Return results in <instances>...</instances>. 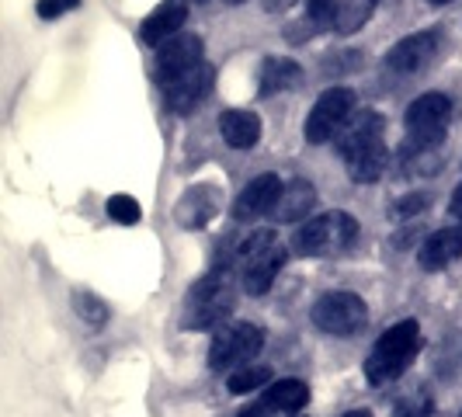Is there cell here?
Returning a JSON list of instances; mask_svg holds the SVG:
<instances>
[{
    "instance_id": "2e32d148",
    "label": "cell",
    "mask_w": 462,
    "mask_h": 417,
    "mask_svg": "<svg viewBox=\"0 0 462 417\" xmlns=\"http://www.w3.org/2000/svg\"><path fill=\"white\" fill-rule=\"evenodd\" d=\"M219 133L230 143L233 150H251L261 139V118L247 108H226L219 116Z\"/></svg>"
},
{
    "instance_id": "cb8c5ba5",
    "label": "cell",
    "mask_w": 462,
    "mask_h": 417,
    "mask_svg": "<svg viewBox=\"0 0 462 417\" xmlns=\"http://www.w3.org/2000/svg\"><path fill=\"white\" fill-rule=\"evenodd\" d=\"M73 310L88 320V327H94V330H101L105 327V320H108V306L97 300V296H91V292H77L73 296Z\"/></svg>"
},
{
    "instance_id": "ffe728a7",
    "label": "cell",
    "mask_w": 462,
    "mask_h": 417,
    "mask_svg": "<svg viewBox=\"0 0 462 417\" xmlns=\"http://www.w3.org/2000/svg\"><path fill=\"white\" fill-rule=\"evenodd\" d=\"M296 80H300V63H292V60H285V56H272V60H264V67H261V84H257V91H261V97H272V94L289 91Z\"/></svg>"
},
{
    "instance_id": "e0dca14e",
    "label": "cell",
    "mask_w": 462,
    "mask_h": 417,
    "mask_svg": "<svg viewBox=\"0 0 462 417\" xmlns=\"http://www.w3.org/2000/svg\"><path fill=\"white\" fill-rule=\"evenodd\" d=\"M313 206H317V188L310 185L306 178H296V181L285 185L272 216H275L278 223H296V219H306Z\"/></svg>"
},
{
    "instance_id": "9c48e42d",
    "label": "cell",
    "mask_w": 462,
    "mask_h": 417,
    "mask_svg": "<svg viewBox=\"0 0 462 417\" xmlns=\"http://www.w3.org/2000/svg\"><path fill=\"white\" fill-rule=\"evenodd\" d=\"M383 133H386V118L372 108H362L345 122V129L337 133V153L341 161H351L358 153H365L372 146H383Z\"/></svg>"
},
{
    "instance_id": "8fae6325",
    "label": "cell",
    "mask_w": 462,
    "mask_h": 417,
    "mask_svg": "<svg viewBox=\"0 0 462 417\" xmlns=\"http://www.w3.org/2000/svg\"><path fill=\"white\" fill-rule=\"evenodd\" d=\"M439 32H417L400 39L390 52H386V70L390 73H420L435 56H439Z\"/></svg>"
},
{
    "instance_id": "5bb4252c",
    "label": "cell",
    "mask_w": 462,
    "mask_h": 417,
    "mask_svg": "<svg viewBox=\"0 0 462 417\" xmlns=\"http://www.w3.org/2000/svg\"><path fill=\"white\" fill-rule=\"evenodd\" d=\"M456 257H462V227H445L424 236V244L417 247V264L424 272H441L448 268Z\"/></svg>"
},
{
    "instance_id": "f546056e",
    "label": "cell",
    "mask_w": 462,
    "mask_h": 417,
    "mask_svg": "<svg viewBox=\"0 0 462 417\" xmlns=\"http://www.w3.org/2000/svg\"><path fill=\"white\" fill-rule=\"evenodd\" d=\"M272 414H275L272 407H264V403H251L247 411H240L236 417H272Z\"/></svg>"
},
{
    "instance_id": "8992f818",
    "label": "cell",
    "mask_w": 462,
    "mask_h": 417,
    "mask_svg": "<svg viewBox=\"0 0 462 417\" xmlns=\"http://www.w3.org/2000/svg\"><path fill=\"white\" fill-rule=\"evenodd\" d=\"M264 348V330L254 324H223L208 348V369L236 372L247 369L251 358Z\"/></svg>"
},
{
    "instance_id": "484cf974",
    "label": "cell",
    "mask_w": 462,
    "mask_h": 417,
    "mask_svg": "<svg viewBox=\"0 0 462 417\" xmlns=\"http://www.w3.org/2000/svg\"><path fill=\"white\" fill-rule=\"evenodd\" d=\"M372 0H347L341 4V14H337V32H355L358 24L369 18Z\"/></svg>"
},
{
    "instance_id": "7402d4cb",
    "label": "cell",
    "mask_w": 462,
    "mask_h": 417,
    "mask_svg": "<svg viewBox=\"0 0 462 417\" xmlns=\"http://www.w3.org/2000/svg\"><path fill=\"white\" fill-rule=\"evenodd\" d=\"M345 163L355 185H372V181L383 178V171H386V163H390L386 143H383V146H372V150H365V153H358V157H351V161H345Z\"/></svg>"
},
{
    "instance_id": "f1b7e54d",
    "label": "cell",
    "mask_w": 462,
    "mask_h": 417,
    "mask_svg": "<svg viewBox=\"0 0 462 417\" xmlns=\"http://www.w3.org/2000/svg\"><path fill=\"white\" fill-rule=\"evenodd\" d=\"M296 4H306V0H264V7L272 11V14H282V11H289V7H296Z\"/></svg>"
},
{
    "instance_id": "603a6c76",
    "label": "cell",
    "mask_w": 462,
    "mask_h": 417,
    "mask_svg": "<svg viewBox=\"0 0 462 417\" xmlns=\"http://www.w3.org/2000/svg\"><path fill=\"white\" fill-rule=\"evenodd\" d=\"M268 375H272L268 366H247V369L233 372L230 379H226V386H230V394H251V390L268 383Z\"/></svg>"
},
{
    "instance_id": "d6986e66",
    "label": "cell",
    "mask_w": 462,
    "mask_h": 417,
    "mask_svg": "<svg viewBox=\"0 0 462 417\" xmlns=\"http://www.w3.org/2000/svg\"><path fill=\"white\" fill-rule=\"evenodd\" d=\"M219 208V199H216V191L206 185L191 188L185 199L178 202L174 208V216H178V223L188 227V230H195V227H206L208 219H212V212Z\"/></svg>"
},
{
    "instance_id": "7c38bea8",
    "label": "cell",
    "mask_w": 462,
    "mask_h": 417,
    "mask_svg": "<svg viewBox=\"0 0 462 417\" xmlns=\"http://www.w3.org/2000/svg\"><path fill=\"white\" fill-rule=\"evenodd\" d=\"M282 191H285V181L278 174H257L254 181L233 199V219L247 223V219H257L264 212H275Z\"/></svg>"
},
{
    "instance_id": "4316f807",
    "label": "cell",
    "mask_w": 462,
    "mask_h": 417,
    "mask_svg": "<svg viewBox=\"0 0 462 417\" xmlns=\"http://www.w3.org/2000/svg\"><path fill=\"white\" fill-rule=\"evenodd\" d=\"M428 202H431V199H428L424 191H414V195H407V199H400V202H396L393 216H400V219H407V216H417L420 208H428Z\"/></svg>"
},
{
    "instance_id": "83f0119b",
    "label": "cell",
    "mask_w": 462,
    "mask_h": 417,
    "mask_svg": "<svg viewBox=\"0 0 462 417\" xmlns=\"http://www.w3.org/2000/svg\"><path fill=\"white\" fill-rule=\"evenodd\" d=\"M73 7H80V0H39V14L52 22V18H63Z\"/></svg>"
},
{
    "instance_id": "52a82bcc",
    "label": "cell",
    "mask_w": 462,
    "mask_h": 417,
    "mask_svg": "<svg viewBox=\"0 0 462 417\" xmlns=\"http://www.w3.org/2000/svg\"><path fill=\"white\" fill-rule=\"evenodd\" d=\"M313 324L320 327L324 334H334V338H351L365 327V317H369V306L362 302V296L355 292H324L320 300L313 302Z\"/></svg>"
},
{
    "instance_id": "4fadbf2b",
    "label": "cell",
    "mask_w": 462,
    "mask_h": 417,
    "mask_svg": "<svg viewBox=\"0 0 462 417\" xmlns=\"http://www.w3.org/2000/svg\"><path fill=\"white\" fill-rule=\"evenodd\" d=\"M208 88H212V70H208V63H199L195 70H188V73H181V77H174V80L163 84V105H167L171 112L185 116V112H191V108L206 97Z\"/></svg>"
},
{
    "instance_id": "d6a6232c",
    "label": "cell",
    "mask_w": 462,
    "mask_h": 417,
    "mask_svg": "<svg viewBox=\"0 0 462 417\" xmlns=\"http://www.w3.org/2000/svg\"><path fill=\"white\" fill-rule=\"evenodd\" d=\"M431 4H448V0H431Z\"/></svg>"
},
{
    "instance_id": "d4e9b609",
    "label": "cell",
    "mask_w": 462,
    "mask_h": 417,
    "mask_svg": "<svg viewBox=\"0 0 462 417\" xmlns=\"http://www.w3.org/2000/svg\"><path fill=\"white\" fill-rule=\"evenodd\" d=\"M105 208H108V216L116 223H122V227H133V223H139V216H143V208H139V202L133 195H112L105 202Z\"/></svg>"
},
{
    "instance_id": "44dd1931",
    "label": "cell",
    "mask_w": 462,
    "mask_h": 417,
    "mask_svg": "<svg viewBox=\"0 0 462 417\" xmlns=\"http://www.w3.org/2000/svg\"><path fill=\"white\" fill-rule=\"evenodd\" d=\"M306 400H310L306 383H300V379H278L275 386H268V394H264L261 403L272 407L275 414H296Z\"/></svg>"
},
{
    "instance_id": "ba28073f",
    "label": "cell",
    "mask_w": 462,
    "mask_h": 417,
    "mask_svg": "<svg viewBox=\"0 0 462 417\" xmlns=\"http://www.w3.org/2000/svg\"><path fill=\"white\" fill-rule=\"evenodd\" d=\"M351 116H355V94L347 91V88H330L310 108L306 125H302V136L310 139V143H317V146L330 143V139H337V133L345 129V122Z\"/></svg>"
},
{
    "instance_id": "ac0fdd59",
    "label": "cell",
    "mask_w": 462,
    "mask_h": 417,
    "mask_svg": "<svg viewBox=\"0 0 462 417\" xmlns=\"http://www.w3.org/2000/svg\"><path fill=\"white\" fill-rule=\"evenodd\" d=\"M337 14H341V0H306L300 28H289V39H306L327 28H337Z\"/></svg>"
},
{
    "instance_id": "1f68e13d",
    "label": "cell",
    "mask_w": 462,
    "mask_h": 417,
    "mask_svg": "<svg viewBox=\"0 0 462 417\" xmlns=\"http://www.w3.org/2000/svg\"><path fill=\"white\" fill-rule=\"evenodd\" d=\"M345 417H372L369 411H351V414H345Z\"/></svg>"
},
{
    "instance_id": "9a60e30c",
    "label": "cell",
    "mask_w": 462,
    "mask_h": 417,
    "mask_svg": "<svg viewBox=\"0 0 462 417\" xmlns=\"http://www.w3.org/2000/svg\"><path fill=\"white\" fill-rule=\"evenodd\" d=\"M185 18H188L185 4L181 0H167L153 14H146V22L139 24V39L150 42V46H163L167 39L178 35V28L185 24Z\"/></svg>"
},
{
    "instance_id": "30bf717a",
    "label": "cell",
    "mask_w": 462,
    "mask_h": 417,
    "mask_svg": "<svg viewBox=\"0 0 462 417\" xmlns=\"http://www.w3.org/2000/svg\"><path fill=\"white\" fill-rule=\"evenodd\" d=\"M199 63H206V60H202V39H199V35H174V39H167L163 46H157V60H153L161 84L181 77L188 70H195Z\"/></svg>"
},
{
    "instance_id": "7a4b0ae2",
    "label": "cell",
    "mask_w": 462,
    "mask_h": 417,
    "mask_svg": "<svg viewBox=\"0 0 462 417\" xmlns=\"http://www.w3.org/2000/svg\"><path fill=\"white\" fill-rule=\"evenodd\" d=\"M236 264L244 272V289L251 296H264L285 264V247L278 244L275 230H254L236 247Z\"/></svg>"
},
{
    "instance_id": "836d02e7",
    "label": "cell",
    "mask_w": 462,
    "mask_h": 417,
    "mask_svg": "<svg viewBox=\"0 0 462 417\" xmlns=\"http://www.w3.org/2000/svg\"><path fill=\"white\" fill-rule=\"evenodd\" d=\"M372 4H379V0H372Z\"/></svg>"
},
{
    "instance_id": "6da1fadb",
    "label": "cell",
    "mask_w": 462,
    "mask_h": 417,
    "mask_svg": "<svg viewBox=\"0 0 462 417\" xmlns=\"http://www.w3.org/2000/svg\"><path fill=\"white\" fill-rule=\"evenodd\" d=\"M417 348H420L417 320H400V324L390 327L365 358V375H369L372 386H386V383L400 379L407 372V366L417 358Z\"/></svg>"
},
{
    "instance_id": "277c9868",
    "label": "cell",
    "mask_w": 462,
    "mask_h": 417,
    "mask_svg": "<svg viewBox=\"0 0 462 417\" xmlns=\"http://www.w3.org/2000/svg\"><path fill=\"white\" fill-rule=\"evenodd\" d=\"M448 122H452V97L441 91L420 94L411 101L403 125H407V139L403 146L411 150H439L445 136H448Z\"/></svg>"
},
{
    "instance_id": "3957f363",
    "label": "cell",
    "mask_w": 462,
    "mask_h": 417,
    "mask_svg": "<svg viewBox=\"0 0 462 417\" xmlns=\"http://www.w3.org/2000/svg\"><path fill=\"white\" fill-rule=\"evenodd\" d=\"M233 282L223 272H212V275L199 278L191 285L185 300V313H181V324L188 330H208V327H219L233 313Z\"/></svg>"
},
{
    "instance_id": "4dcf8cb0",
    "label": "cell",
    "mask_w": 462,
    "mask_h": 417,
    "mask_svg": "<svg viewBox=\"0 0 462 417\" xmlns=\"http://www.w3.org/2000/svg\"><path fill=\"white\" fill-rule=\"evenodd\" d=\"M452 216L459 219V227H462V185L456 188V195H452Z\"/></svg>"
},
{
    "instance_id": "5b68a950",
    "label": "cell",
    "mask_w": 462,
    "mask_h": 417,
    "mask_svg": "<svg viewBox=\"0 0 462 417\" xmlns=\"http://www.w3.org/2000/svg\"><path fill=\"white\" fill-rule=\"evenodd\" d=\"M355 236H358V223L347 212H324L302 223L292 236V247L306 257H330L347 251Z\"/></svg>"
}]
</instances>
